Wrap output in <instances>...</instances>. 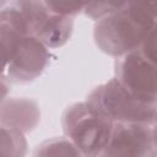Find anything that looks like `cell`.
Masks as SVG:
<instances>
[{
	"label": "cell",
	"instance_id": "1",
	"mask_svg": "<svg viewBox=\"0 0 157 157\" xmlns=\"http://www.w3.org/2000/svg\"><path fill=\"white\" fill-rule=\"evenodd\" d=\"M155 22L144 2L124 1L119 10L96 22L94 43L101 52L121 58L139 49Z\"/></svg>",
	"mask_w": 157,
	"mask_h": 157
},
{
	"label": "cell",
	"instance_id": "2",
	"mask_svg": "<svg viewBox=\"0 0 157 157\" xmlns=\"http://www.w3.org/2000/svg\"><path fill=\"white\" fill-rule=\"evenodd\" d=\"M0 23L37 38L47 48L64 45L74 29L72 17L52 12L44 1L1 2Z\"/></svg>",
	"mask_w": 157,
	"mask_h": 157
},
{
	"label": "cell",
	"instance_id": "3",
	"mask_svg": "<svg viewBox=\"0 0 157 157\" xmlns=\"http://www.w3.org/2000/svg\"><path fill=\"white\" fill-rule=\"evenodd\" d=\"M1 53L4 59L2 78L13 83L36 80L49 63L48 48L32 36L0 23Z\"/></svg>",
	"mask_w": 157,
	"mask_h": 157
},
{
	"label": "cell",
	"instance_id": "4",
	"mask_svg": "<svg viewBox=\"0 0 157 157\" xmlns=\"http://www.w3.org/2000/svg\"><path fill=\"white\" fill-rule=\"evenodd\" d=\"M114 124L86 101L70 104L61 117L65 136L83 157L102 156Z\"/></svg>",
	"mask_w": 157,
	"mask_h": 157
},
{
	"label": "cell",
	"instance_id": "5",
	"mask_svg": "<svg viewBox=\"0 0 157 157\" xmlns=\"http://www.w3.org/2000/svg\"><path fill=\"white\" fill-rule=\"evenodd\" d=\"M86 102L114 123L152 125L157 120V105L147 104L135 98L115 77L93 88Z\"/></svg>",
	"mask_w": 157,
	"mask_h": 157
},
{
	"label": "cell",
	"instance_id": "6",
	"mask_svg": "<svg viewBox=\"0 0 157 157\" xmlns=\"http://www.w3.org/2000/svg\"><path fill=\"white\" fill-rule=\"evenodd\" d=\"M114 77L139 101L157 105V66L137 49L115 60Z\"/></svg>",
	"mask_w": 157,
	"mask_h": 157
},
{
	"label": "cell",
	"instance_id": "7",
	"mask_svg": "<svg viewBox=\"0 0 157 157\" xmlns=\"http://www.w3.org/2000/svg\"><path fill=\"white\" fill-rule=\"evenodd\" d=\"M155 151L150 124L115 123L101 157H151Z\"/></svg>",
	"mask_w": 157,
	"mask_h": 157
},
{
	"label": "cell",
	"instance_id": "8",
	"mask_svg": "<svg viewBox=\"0 0 157 157\" xmlns=\"http://www.w3.org/2000/svg\"><path fill=\"white\" fill-rule=\"evenodd\" d=\"M1 126L12 128L21 132L33 130L39 119L40 112L37 103L28 98L1 99Z\"/></svg>",
	"mask_w": 157,
	"mask_h": 157
},
{
	"label": "cell",
	"instance_id": "9",
	"mask_svg": "<svg viewBox=\"0 0 157 157\" xmlns=\"http://www.w3.org/2000/svg\"><path fill=\"white\" fill-rule=\"evenodd\" d=\"M34 157H83L71 140L65 137H53L39 144L34 151Z\"/></svg>",
	"mask_w": 157,
	"mask_h": 157
},
{
	"label": "cell",
	"instance_id": "10",
	"mask_svg": "<svg viewBox=\"0 0 157 157\" xmlns=\"http://www.w3.org/2000/svg\"><path fill=\"white\" fill-rule=\"evenodd\" d=\"M27 141L23 132L1 126V157H25Z\"/></svg>",
	"mask_w": 157,
	"mask_h": 157
},
{
	"label": "cell",
	"instance_id": "11",
	"mask_svg": "<svg viewBox=\"0 0 157 157\" xmlns=\"http://www.w3.org/2000/svg\"><path fill=\"white\" fill-rule=\"evenodd\" d=\"M124 1H104V2H86L83 13L93 21H99L123 6Z\"/></svg>",
	"mask_w": 157,
	"mask_h": 157
},
{
	"label": "cell",
	"instance_id": "12",
	"mask_svg": "<svg viewBox=\"0 0 157 157\" xmlns=\"http://www.w3.org/2000/svg\"><path fill=\"white\" fill-rule=\"evenodd\" d=\"M148 61L157 66V21L153 23L137 49Z\"/></svg>",
	"mask_w": 157,
	"mask_h": 157
},
{
	"label": "cell",
	"instance_id": "13",
	"mask_svg": "<svg viewBox=\"0 0 157 157\" xmlns=\"http://www.w3.org/2000/svg\"><path fill=\"white\" fill-rule=\"evenodd\" d=\"M47 7L58 15L74 17L80 12H83L86 2H69V1H44Z\"/></svg>",
	"mask_w": 157,
	"mask_h": 157
},
{
	"label": "cell",
	"instance_id": "14",
	"mask_svg": "<svg viewBox=\"0 0 157 157\" xmlns=\"http://www.w3.org/2000/svg\"><path fill=\"white\" fill-rule=\"evenodd\" d=\"M146 10L148 11V13L153 17L155 21H157V1L155 2H144Z\"/></svg>",
	"mask_w": 157,
	"mask_h": 157
},
{
	"label": "cell",
	"instance_id": "15",
	"mask_svg": "<svg viewBox=\"0 0 157 157\" xmlns=\"http://www.w3.org/2000/svg\"><path fill=\"white\" fill-rule=\"evenodd\" d=\"M151 126H152V135H153L155 145H156V148H157V120H156Z\"/></svg>",
	"mask_w": 157,
	"mask_h": 157
},
{
	"label": "cell",
	"instance_id": "16",
	"mask_svg": "<svg viewBox=\"0 0 157 157\" xmlns=\"http://www.w3.org/2000/svg\"><path fill=\"white\" fill-rule=\"evenodd\" d=\"M151 157H157V148H156V151H155V152H153V155H152V156H151Z\"/></svg>",
	"mask_w": 157,
	"mask_h": 157
}]
</instances>
